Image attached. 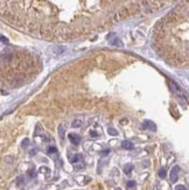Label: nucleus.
<instances>
[{
  "label": "nucleus",
  "mask_w": 189,
  "mask_h": 190,
  "mask_svg": "<svg viewBox=\"0 0 189 190\" xmlns=\"http://www.w3.org/2000/svg\"><path fill=\"white\" fill-rule=\"evenodd\" d=\"M168 85H169V88H171V90L174 92V93H176V95H183L182 93V91H181V89L176 85V84L173 82V80H168Z\"/></svg>",
  "instance_id": "1"
},
{
  "label": "nucleus",
  "mask_w": 189,
  "mask_h": 190,
  "mask_svg": "<svg viewBox=\"0 0 189 190\" xmlns=\"http://www.w3.org/2000/svg\"><path fill=\"white\" fill-rule=\"evenodd\" d=\"M179 169H180V168H179L177 166H175L173 169H172V172H171V181H172L173 183H175V182L177 181V173H179Z\"/></svg>",
  "instance_id": "2"
},
{
  "label": "nucleus",
  "mask_w": 189,
  "mask_h": 190,
  "mask_svg": "<svg viewBox=\"0 0 189 190\" xmlns=\"http://www.w3.org/2000/svg\"><path fill=\"white\" fill-rule=\"evenodd\" d=\"M69 139H70L71 143H74L75 146H77V145L81 143V137H78L77 134H70L69 135Z\"/></svg>",
  "instance_id": "3"
},
{
  "label": "nucleus",
  "mask_w": 189,
  "mask_h": 190,
  "mask_svg": "<svg viewBox=\"0 0 189 190\" xmlns=\"http://www.w3.org/2000/svg\"><path fill=\"white\" fill-rule=\"evenodd\" d=\"M144 126H146V128H148V130H151V131H156V126H155V124L153 122V121H150V120H146L145 122H144Z\"/></svg>",
  "instance_id": "4"
},
{
  "label": "nucleus",
  "mask_w": 189,
  "mask_h": 190,
  "mask_svg": "<svg viewBox=\"0 0 189 190\" xmlns=\"http://www.w3.org/2000/svg\"><path fill=\"white\" fill-rule=\"evenodd\" d=\"M121 146H123V148H125V149H133V143L131 142V141H127V140H125V141H123L121 142Z\"/></svg>",
  "instance_id": "5"
},
{
  "label": "nucleus",
  "mask_w": 189,
  "mask_h": 190,
  "mask_svg": "<svg viewBox=\"0 0 189 190\" xmlns=\"http://www.w3.org/2000/svg\"><path fill=\"white\" fill-rule=\"evenodd\" d=\"M132 168H133V167H132V164H127V166H125V167H124V173H125V174H130V173L132 172Z\"/></svg>",
  "instance_id": "6"
},
{
  "label": "nucleus",
  "mask_w": 189,
  "mask_h": 190,
  "mask_svg": "<svg viewBox=\"0 0 189 190\" xmlns=\"http://www.w3.org/2000/svg\"><path fill=\"white\" fill-rule=\"evenodd\" d=\"M108 132H109V134H110V135H113V137L118 135V131H116V130H114V128H112V127H109V128H108Z\"/></svg>",
  "instance_id": "7"
},
{
  "label": "nucleus",
  "mask_w": 189,
  "mask_h": 190,
  "mask_svg": "<svg viewBox=\"0 0 189 190\" xmlns=\"http://www.w3.org/2000/svg\"><path fill=\"white\" fill-rule=\"evenodd\" d=\"M81 125H82V120L81 119H76L72 122V127H81Z\"/></svg>",
  "instance_id": "8"
},
{
  "label": "nucleus",
  "mask_w": 189,
  "mask_h": 190,
  "mask_svg": "<svg viewBox=\"0 0 189 190\" xmlns=\"http://www.w3.org/2000/svg\"><path fill=\"white\" fill-rule=\"evenodd\" d=\"M159 176L161 179H165L166 177V169H165V168H161V169L159 170Z\"/></svg>",
  "instance_id": "9"
},
{
  "label": "nucleus",
  "mask_w": 189,
  "mask_h": 190,
  "mask_svg": "<svg viewBox=\"0 0 189 190\" xmlns=\"http://www.w3.org/2000/svg\"><path fill=\"white\" fill-rule=\"evenodd\" d=\"M81 159H82V156H81V155H75L74 158H71V159H70V162L75 163V162H77V161H78V160H81Z\"/></svg>",
  "instance_id": "10"
},
{
  "label": "nucleus",
  "mask_w": 189,
  "mask_h": 190,
  "mask_svg": "<svg viewBox=\"0 0 189 190\" xmlns=\"http://www.w3.org/2000/svg\"><path fill=\"white\" fill-rule=\"evenodd\" d=\"M112 45H114V46H119V47H121L123 45H121V42H120V40H114V41H112Z\"/></svg>",
  "instance_id": "11"
},
{
  "label": "nucleus",
  "mask_w": 189,
  "mask_h": 190,
  "mask_svg": "<svg viewBox=\"0 0 189 190\" xmlns=\"http://www.w3.org/2000/svg\"><path fill=\"white\" fill-rule=\"evenodd\" d=\"M58 133H60V137H61V138H63V137H64V130L62 128V126H61V127L58 128Z\"/></svg>",
  "instance_id": "12"
},
{
  "label": "nucleus",
  "mask_w": 189,
  "mask_h": 190,
  "mask_svg": "<svg viewBox=\"0 0 189 190\" xmlns=\"http://www.w3.org/2000/svg\"><path fill=\"white\" fill-rule=\"evenodd\" d=\"M175 190H187V188H186L184 185H181V184H180V185H176V187H175Z\"/></svg>",
  "instance_id": "13"
},
{
  "label": "nucleus",
  "mask_w": 189,
  "mask_h": 190,
  "mask_svg": "<svg viewBox=\"0 0 189 190\" xmlns=\"http://www.w3.org/2000/svg\"><path fill=\"white\" fill-rule=\"evenodd\" d=\"M135 185V182L134 181H130V182H127V187L129 188H133Z\"/></svg>",
  "instance_id": "14"
},
{
  "label": "nucleus",
  "mask_w": 189,
  "mask_h": 190,
  "mask_svg": "<svg viewBox=\"0 0 189 190\" xmlns=\"http://www.w3.org/2000/svg\"><path fill=\"white\" fill-rule=\"evenodd\" d=\"M48 152L51 154V153H56L57 151H56V148H55V147H49V151H48Z\"/></svg>",
  "instance_id": "15"
},
{
  "label": "nucleus",
  "mask_w": 189,
  "mask_h": 190,
  "mask_svg": "<svg viewBox=\"0 0 189 190\" xmlns=\"http://www.w3.org/2000/svg\"><path fill=\"white\" fill-rule=\"evenodd\" d=\"M110 153V151L109 149H106V151H103V152H100V155H106V154H109Z\"/></svg>",
  "instance_id": "16"
},
{
  "label": "nucleus",
  "mask_w": 189,
  "mask_h": 190,
  "mask_svg": "<svg viewBox=\"0 0 189 190\" xmlns=\"http://www.w3.org/2000/svg\"><path fill=\"white\" fill-rule=\"evenodd\" d=\"M90 134L92 135V138H97V137H98V134H97L95 131H91V132H90Z\"/></svg>",
  "instance_id": "17"
},
{
  "label": "nucleus",
  "mask_w": 189,
  "mask_h": 190,
  "mask_svg": "<svg viewBox=\"0 0 189 190\" xmlns=\"http://www.w3.org/2000/svg\"><path fill=\"white\" fill-rule=\"evenodd\" d=\"M39 133H40V127L37 126V127H36V132H35V135H39Z\"/></svg>",
  "instance_id": "18"
},
{
  "label": "nucleus",
  "mask_w": 189,
  "mask_h": 190,
  "mask_svg": "<svg viewBox=\"0 0 189 190\" xmlns=\"http://www.w3.org/2000/svg\"><path fill=\"white\" fill-rule=\"evenodd\" d=\"M22 145H24V146H27V145H28V139H26V140L22 142Z\"/></svg>",
  "instance_id": "19"
},
{
  "label": "nucleus",
  "mask_w": 189,
  "mask_h": 190,
  "mask_svg": "<svg viewBox=\"0 0 189 190\" xmlns=\"http://www.w3.org/2000/svg\"><path fill=\"white\" fill-rule=\"evenodd\" d=\"M29 175H30V176H34V175H35V172L30 170V172H29Z\"/></svg>",
  "instance_id": "20"
}]
</instances>
